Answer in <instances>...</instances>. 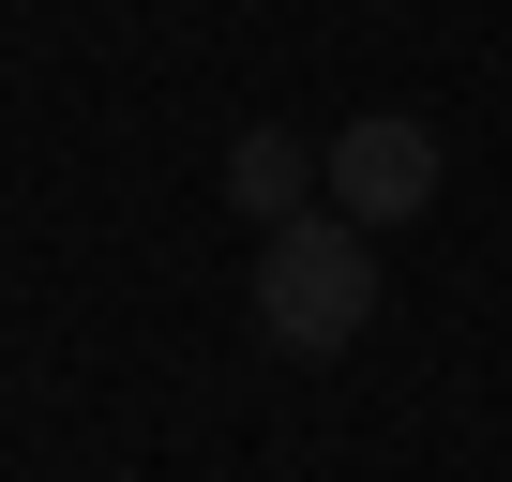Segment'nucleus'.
Masks as SVG:
<instances>
[{"label":"nucleus","mask_w":512,"mask_h":482,"mask_svg":"<svg viewBox=\"0 0 512 482\" xmlns=\"http://www.w3.org/2000/svg\"><path fill=\"white\" fill-rule=\"evenodd\" d=\"M362 317H377V226H347V211L256 226V332H272L287 362L362 347Z\"/></svg>","instance_id":"f257e3e1"},{"label":"nucleus","mask_w":512,"mask_h":482,"mask_svg":"<svg viewBox=\"0 0 512 482\" xmlns=\"http://www.w3.org/2000/svg\"><path fill=\"white\" fill-rule=\"evenodd\" d=\"M332 211H347V226H407V211H437V121H407V106L347 121V136H332Z\"/></svg>","instance_id":"f03ea898"},{"label":"nucleus","mask_w":512,"mask_h":482,"mask_svg":"<svg viewBox=\"0 0 512 482\" xmlns=\"http://www.w3.org/2000/svg\"><path fill=\"white\" fill-rule=\"evenodd\" d=\"M226 196H241L256 226H287V211H317V196H332V151H302L287 121H256V136L226 151Z\"/></svg>","instance_id":"7ed1b4c3"},{"label":"nucleus","mask_w":512,"mask_h":482,"mask_svg":"<svg viewBox=\"0 0 512 482\" xmlns=\"http://www.w3.org/2000/svg\"><path fill=\"white\" fill-rule=\"evenodd\" d=\"M377 16H392V0H377Z\"/></svg>","instance_id":"20e7f679"}]
</instances>
